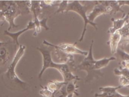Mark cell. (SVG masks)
I'll list each match as a JSON object with an SVG mask.
<instances>
[{
	"label": "cell",
	"instance_id": "1",
	"mask_svg": "<svg viewBox=\"0 0 129 97\" xmlns=\"http://www.w3.org/2000/svg\"><path fill=\"white\" fill-rule=\"evenodd\" d=\"M25 45H19L11 63L2 76V79L5 86L10 90L23 91L27 88V83L18 77L15 70L17 64L25 53Z\"/></svg>",
	"mask_w": 129,
	"mask_h": 97
},
{
	"label": "cell",
	"instance_id": "2",
	"mask_svg": "<svg viewBox=\"0 0 129 97\" xmlns=\"http://www.w3.org/2000/svg\"><path fill=\"white\" fill-rule=\"evenodd\" d=\"M37 49L41 53L43 58L42 67L38 76L39 78H41L46 69L48 68H53L56 69L59 71L63 77V81L66 83L73 80L80 79L78 76L75 75L72 73V69L73 68L76 69V66L66 62L55 63L52 59L51 51L49 49L44 47H37Z\"/></svg>",
	"mask_w": 129,
	"mask_h": 97
},
{
	"label": "cell",
	"instance_id": "3",
	"mask_svg": "<svg viewBox=\"0 0 129 97\" xmlns=\"http://www.w3.org/2000/svg\"><path fill=\"white\" fill-rule=\"evenodd\" d=\"M94 41H91L88 55L82 62L76 66V69L86 71L87 75L84 79L85 83H90L94 79H97L104 75L101 70H97L95 68V59L93 55V46Z\"/></svg>",
	"mask_w": 129,
	"mask_h": 97
},
{
	"label": "cell",
	"instance_id": "4",
	"mask_svg": "<svg viewBox=\"0 0 129 97\" xmlns=\"http://www.w3.org/2000/svg\"><path fill=\"white\" fill-rule=\"evenodd\" d=\"M119 12L124 13L118 1H96L91 12L87 15V17L90 22L94 23L96 18L100 15H114Z\"/></svg>",
	"mask_w": 129,
	"mask_h": 97
},
{
	"label": "cell",
	"instance_id": "5",
	"mask_svg": "<svg viewBox=\"0 0 129 97\" xmlns=\"http://www.w3.org/2000/svg\"><path fill=\"white\" fill-rule=\"evenodd\" d=\"M76 43L74 44L62 43L57 45L53 44L45 40L43 41V44L55 49L57 54H62V57H64V62L69 63L74 62V54H79L85 56L88 55V52L80 49L76 46Z\"/></svg>",
	"mask_w": 129,
	"mask_h": 97
},
{
	"label": "cell",
	"instance_id": "6",
	"mask_svg": "<svg viewBox=\"0 0 129 97\" xmlns=\"http://www.w3.org/2000/svg\"><path fill=\"white\" fill-rule=\"evenodd\" d=\"M88 6L82 5L79 1H74L71 2H68L66 9L65 10V12L73 11L76 13L79 16H80L83 20L84 27L81 37L79 39V41L80 42H82L83 40L85 34L87 30V26L88 24L95 28L96 30H97V24L95 23V22L93 23L90 22L87 17V11L88 9Z\"/></svg>",
	"mask_w": 129,
	"mask_h": 97
},
{
	"label": "cell",
	"instance_id": "7",
	"mask_svg": "<svg viewBox=\"0 0 129 97\" xmlns=\"http://www.w3.org/2000/svg\"><path fill=\"white\" fill-rule=\"evenodd\" d=\"M1 3L3 5L2 9H0L3 12V16L9 24L8 31L19 27L14 23L15 19L22 13L18 3L15 1H3Z\"/></svg>",
	"mask_w": 129,
	"mask_h": 97
},
{
	"label": "cell",
	"instance_id": "8",
	"mask_svg": "<svg viewBox=\"0 0 129 97\" xmlns=\"http://www.w3.org/2000/svg\"><path fill=\"white\" fill-rule=\"evenodd\" d=\"M122 87L119 85L117 86H102L99 89L100 93H96L95 97H129V95H123L117 91V89Z\"/></svg>",
	"mask_w": 129,
	"mask_h": 97
},
{
	"label": "cell",
	"instance_id": "9",
	"mask_svg": "<svg viewBox=\"0 0 129 97\" xmlns=\"http://www.w3.org/2000/svg\"><path fill=\"white\" fill-rule=\"evenodd\" d=\"M113 72L115 75L119 76V85L122 87H125L129 89V70L119 66L115 68Z\"/></svg>",
	"mask_w": 129,
	"mask_h": 97
},
{
	"label": "cell",
	"instance_id": "10",
	"mask_svg": "<svg viewBox=\"0 0 129 97\" xmlns=\"http://www.w3.org/2000/svg\"><path fill=\"white\" fill-rule=\"evenodd\" d=\"M35 23L33 21H29L27 25V27L25 28L24 29H22V30H20L18 32H15V33H12L10 31H8V30H5L4 31V34L7 36H10L13 40V42L17 45H20L18 42V38L24 32L30 30H35Z\"/></svg>",
	"mask_w": 129,
	"mask_h": 97
},
{
	"label": "cell",
	"instance_id": "11",
	"mask_svg": "<svg viewBox=\"0 0 129 97\" xmlns=\"http://www.w3.org/2000/svg\"><path fill=\"white\" fill-rule=\"evenodd\" d=\"M118 32L120 34L121 39L119 44L118 48L123 50L129 44V21H127L124 25Z\"/></svg>",
	"mask_w": 129,
	"mask_h": 97
},
{
	"label": "cell",
	"instance_id": "12",
	"mask_svg": "<svg viewBox=\"0 0 129 97\" xmlns=\"http://www.w3.org/2000/svg\"><path fill=\"white\" fill-rule=\"evenodd\" d=\"M129 19V13L127 14H123V16L121 19H115L111 18V21L112 22V26L108 29V33L109 34L114 33L117 31L119 30L124 25Z\"/></svg>",
	"mask_w": 129,
	"mask_h": 97
},
{
	"label": "cell",
	"instance_id": "13",
	"mask_svg": "<svg viewBox=\"0 0 129 97\" xmlns=\"http://www.w3.org/2000/svg\"><path fill=\"white\" fill-rule=\"evenodd\" d=\"M121 37L118 31H116L113 34H110V37L107 43L110 46L111 53L112 54L116 53L118 49Z\"/></svg>",
	"mask_w": 129,
	"mask_h": 97
},
{
	"label": "cell",
	"instance_id": "14",
	"mask_svg": "<svg viewBox=\"0 0 129 97\" xmlns=\"http://www.w3.org/2000/svg\"><path fill=\"white\" fill-rule=\"evenodd\" d=\"M7 44L0 47V67L5 65L10 59V53L6 47Z\"/></svg>",
	"mask_w": 129,
	"mask_h": 97
},
{
	"label": "cell",
	"instance_id": "15",
	"mask_svg": "<svg viewBox=\"0 0 129 97\" xmlns=\"http://www.w3.org/2000/svg\"><path fill=\"white\" fill-rule=\"evenodd\" d=\"M115 57L111 56L108 58H103L100 59L96 60L95 62V68L97 70H101V69L106 67L110 61L115 60Z\"/></svg>",
	"mask_w": 129,
	"mask_h": 97
},
{
	"label": "cell",
	"instance_id": "16",
	"mask_svg": "<svg viewBox=\"0 0 129 97\" xmlns=\"http://www.w3.org/2000/svg\"><path fill=\"white\" fill-rule=\"evenodd\" d=\"M63 81H60L57 80H53V81H50L48 84L45 86L46 88L49 90L51 92H52L53 94L59 90L63 85L66 84Z\"/></svg>",
	"mask_w": 129,
	"mask_h": 97
},
{
	"label": "cell",
	"instance_id": "17",
	"mask_svg": "<svg viewBox=\"0 0 129 97\" xmlns=\"http://www.w3.org/2000/svg\"><path fill=\"white\" fill-rule=\"evenodd\" d=\"M77 80H73L69 82L66 84V90L67 94H73L76 95H79V94L78 92L79 86L76 85Z\"/></svg>",
	"mask_w": 129,
	"mask_h": 97
},
{
	"label": "cell",
	"instance_id": "18",
	"mask_svg": "<svg viewBox=\"0 0 129 97\" xmlns=\"http://www.w3.org/2000/svg\"><path fill=\"white\" fill-rule=\"evenodd\" d=\"M68 2H69V1H61L58 5V8L56 12V13H58L60 12L63 13L65 12V10L66 9Z\"/></svg>",
	"mask_w": 129,
	"mask_h": 97
},
{
	"label": "cell",
	"instance_id": "19",
	"mask_svg": "<svg viewBox=\"0 0 129 97\" xmlns=\"http://www.w3.org/2000/svg\"><path fill=\"white\" fill-rule=\"evenodd\" d=\"M56 1H44L43 3L47 5H52L53 4H55Z\"/></svg>",
	"mask_w": 129,
	"mask_h": 97
},
{
	"label": "cell",
	"instance_id": "20",
	"mask_svg": "<svg viewBox=\"0 0 129 97\" xmlns=\"http://www.w3.org/2000/svg\"><path fill=\"white\" fill-rule=\"evenodd\" d=\"M5 21L3 16V12L2 11V10H0V21Z\"/></svg>",
	"mask_w": 129,
	"mask_h": 97
},
{
	"label": "cell",
	"instance_id": "21",
	"mask_svg": "<svg viewBox=\"0 0 129 97\" xmlns=\"http://www.w3.org/2000/svg\"><path fill=\"white\" fill-rule=\"evenodd\" d=\"M8 42H1L0 41V47H1L2 46L4 45H5Z\"/></svg>",
	"mask_w": 129,
	"mask_h": 97
},
{
	"label": "cell",
	"instance_id": "22",
	"mask_svg": "<svg viewBox=\"0 0 129 97\" xmlns=\"http://www.w3.org/2000/svg\"><path fill=\"white\" fill-rule=\"evenodd\" d=\"M73 95H74L73 94H70L68 95L66 97H73Z\"/></svg>",
	"mask_w": 129,
	"mask_h": 97
},
{
	"label": "cell",
	"instance_id": "23",
	"mask_svg": "<svg viewBox=\"0 0 129 97\" xmlns=\"http://www.w3.org/2000/svg\"><path fill=\"white\" fill-rule=\"evenodd\" d=\"M1 97H2V96H1ZM5 97H8V96H5Z\"/></svg>",
	"mask_w": 129,
	"mask_h": 97
}]
</instances>
